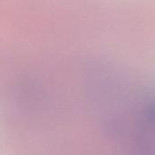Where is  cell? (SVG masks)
<instances>
[{
	"label": "cell",
	"mask_w": 155,
	"mask_h": 155,
	"mask_svg": "<svg viewBox=\"0 0 155 155\" xmlns=\"http://www.w3.org/2000/svg\"><path fill=\"white\" fill-rule=\"evenodd\" d=\"M143 121L145 127L155 130V101L149 103L143 110Z\"/></svg>",
	"instance_id": "obj_2"
},
{
	"label": "cell",
	"mask_w": 155,
	"mask_h": 155,
	"mask_svg": "<svg viewBox=\"0 0 155 155\" xmlns=\"http://www.w3.org/2000/svg\"><path fill=\"white\" fill-rule=\"evenodd\" d=\"M134 155H155V143L148 138H140L134 147Z\"/></svg>",
	"instance_id": "obj_1"
}]
</instances>
